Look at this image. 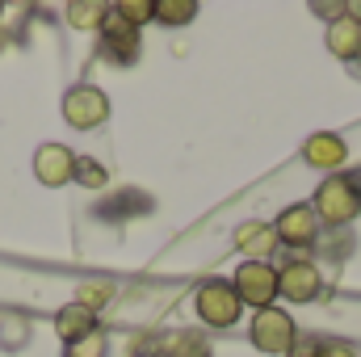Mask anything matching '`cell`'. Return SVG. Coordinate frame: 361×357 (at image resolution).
I'll return each instance as SVG.
<instances>
[{
    "mask_svg": "<svg viewBox=\"0 0 361 357\" xmlns=\"http://www.w3.org/2000/svg\"><path fill=\"white\" fill-rule=\"evenodd\" d=\"M193 17H197V4L193 0H160L156 4V21L160 25H185Z\"/></svg>",
    "mask_w": 361,
    "mask_h": 357,
    "instance_id": "5bb4252c",
    "label": "cell"
},
{
    "mask_svg": "<svg viewBox=\"0 0 361 357\" xmlns=\"http://www.w3.org/2000/svg\"><path fill=\"white\" fill-rule=\"evenodd\" d=\"M235 248H240L248 261H269L273 253H277V231H273V223H244V227L235 231Z\"/></svg>",
    "mask_w": 361,
    "mask_h": 357,
    "instance_id": "8fae6325",
    "label": "cell"
},
{
    "mask_svg": "<svg viewBox=\"0 0 361 357\" xmlns=\"http://www.w3.org/2000/svg\"><path fill=\"white\" fill-rule=\"evenodd\" d=\"M302 160L311 164V169H319V173H336V169H345V160H349V147H345V139L341 135H332V131H319V135H311L307 143H302Z\"/></svg>",
    "mask_w": 361,
    "mask_h": 357,
    "instance_id": "30bf717a",
    "label": "cell"
},
{
    "mask_svg": "<svg viewBox=\"0 0 361 357\" xmlns=\"http://www.w3.org/2000/svg\"><path fill=\"white\" fill-rule=\"evenodd\" d=\"M105 4H68V21L76 25V30H101V21H105Z\"/></svg>",
    "mask_w": 361,
    "mask_h": 357,
    "instance_id": "9a60e30c",
    "label": "cell"
},
{
    "mask_svg": "<svg viewBox=\"0 0 361 357\" xmlns=\"http://www.w3.org/2000/svg\"><path fill=\"white\" fill-rule=\"evenodd\" d=\"M34 177L42 181V185H51V189L76 181V152L63 147V143H42L34 152Z\"/></svg>",
    "mask_w": 361,
    "mask_h": 357,
    "instance_id": "9c48e42d",
    "label": "cell"
},
{
    "mask_svg": "<svg viewBox=\"0 0 361 357\" xmlns=\"http://www.w3.org/2000/svg\"><path fill=\"white\" fill-rule=\"evenodd\" d=\"M169 357H210V345L197 332H180L169 341Z\"/></svg>",
    "mask_w": 361,
    "mask_h": 357,
    "instance_id": "ac0fdd59",
    "label": "cell"
},
{
    "mask_svg": "<svg viewBox=\"0 0 361 357\" xmlns=\"http://www.w3.org/2000/svg\"><path fill=\"white\" fill-rule=\"evenodd\" d=\"M109 349V341H105V332L101 328H92L85 341H76V345H68V357H105Z\"/></svg>",
    "mask_w": 361,
    "mask_h": 357,
    "instance_id": "d6986e66",
    "label": "cell"
},
{
    "mask_svg": "<svg viewBox=\"0 0 361 357\" xmlns=\"http://www.w3.org/2000/svg\"><path fill=\"white\" fill-rule=\"evenodd\" d=\"M294 337H298L294 332V320L281 307H265V311L252 315V345L261 353H290Z\"/></svg>",
    "mask_w": 361,
    "mask_h": 357,
    "instance_id": "8992f818",
    "label": "cell"
},
{
    "mask_svg": "<svg viewBox=\"0 0 361 357\" xmlns=\"http://www.w3.org/2000/svg\"><path fill=\"white\" fill-rule=\"evenodd\" d=\"M193 311H197V320L206 328H231L240 320L244 303H240V294H235V286L227 277H206L193 290Z\"/></svg>",
    "mask_w": 361,
    "mask_h": 357,
    "instance_id": "7a4b0ae2",
    "label": "cell"
},
{
    "mask_svg": "<svg viewBox=\"0 0 361 357\" xmlns=\"http://www.w3.org/2000/svg\"><path fill=\"white\" fill-rule=\"evenodd\" d=\"M319 290H324V277H319L315 261L290 257L286 265L277 269V294H281V298H290V303H315Z\"/></svg>",
    "mask_w": 361,
    "mask_h": 357,
    "instance_id": "5b68a950",
    "label": "cell"
},
{
    "mask_svg": "<svg viewBox=\"0 0 361 357\" xmlns=\"http://www.w3.org/2000/svg\"><path fill=\"white\" fill-rule=\"evenodd\" d=\"M328 51L345 63H357L361 59V25L353 17H336L328 25Z\"/></svg>",
    "mask_w": 361,
    "mask_h": 357,
    "instance_id": "7c38bea8",
    "label": "cell"
},
{
    "mask_svg": "<svg viewBox=\"0 0 361 357\" xmlns=\"http://www.w3.org/2000/svg\"><path fill=\"white\" fill-rule=\"evenodd\" d=\"M92 328H97V315L92 311H85V307H63L59 315H55V332H59V341L63 345H76V341H85Z\"/></svg>",
    "mask_w": 361,
    "mask_h": 357,
    "instance_id": "4fadbf2b",
    "label": "cell"
},
{
    "mask_svg": "<svg viewBox=\"0 0 361 357\" xmlns=\"http://www.w3.org/2000/svg\"><path fill=\"white\" fill-rule=\"evenodd\" d=\"M353 181H357V189H361V169H357V173H353Z\"/></svg>",
    "mask_w": 361,
    "mask_h": 357,
    "instance_id": "cb8c5ba5",
    "label": "cell"
},
{
    "mask_svg": "<svg viewBox=\"0 0 361 357\" xmlns=\"http://www.w3.org/2000/svg\"><path fill=\"white\" fill-rule=\"evenodd\" d=\"M319 341H324V337H294V345H290V353L286 357H315Z\"/></svg>",
    "mask_w": 361,
    "mask_h": 357,
    "instance_id": "44dd1931",
    "label": "cell"
},
{
    "mask_svg": "<svg viewBox=\"0 0 361 357\" xmlns=\"http://www.w3.org/2000/svg\"><path fill=\"white\" fill-rule=\"evenodd\" d=\"M109 298H114V286H109V282H85L80 294H76V307H85V311L97 315V307H105Z\"/></svg>",
    "mask_w": 361,
    "mask_h": 357,
    "instance_id": "2e32d148",
    "label": "cell"
},
{
    "mask_svg": "<svg viewBox=\"0 0 361 357\" xmlns=\"http://www.w3.org/2000/svg\"><path fill=\"white\" fill-rule=\"evenodd\" d=\"M315 357H357L345 341H319V349H315Z\"/></svg>",
    "mask_w": 361,
    "mask_h": 357,
    "instance_id": "7402d4cb",
    "label": "cell"
},
{
    "mask_svg": "<svg viewBox=\"0 0 361 357\" xmlns=\"http://www.w3.org/2000/svg\"><path fill=\"white\" fill-rule=\"evenodd\" d=\"M345 17H353V21L361 25V4H345Z\"/></svg>",
    "mask_w": 361,
    "mask_h": 357,
    "instance_id": "603a6c76",
    "label": "cell"
},
{
    "mask_svg": "<svg viewBox=\"0 0 361 357\" xmlns=\"http://www.w3.org/2000/svg\"><path fill=\"white\" fill-rule=\"evenodd\" d=\"M114 13H118L126 25H135V30H139L143 21H152V17H156V4H152V0H122V4H114Z\"/></svg>",
    "mask_w": 361,
    "mask_h": 357,
    "instance_id": "e0dca14e",
    "label": "cell"
},
{
    "mask_svg": "<svg viewBox=\"0 0 361 357\" xmlns=\"http://www.w3.org/2000/svg\"><path fill=\"white\" fill-rule=\"evenodd\" d=\"M319 214L307 206V202H298V206H286L281 214H277V223H273V231H277V244H286V248H294V253H307V248H315L319 244Z\"/></svg>",
    "mask_w": 361,
    "mask_h": 357,
    "instance_id": "3957f363",
    "label": "cell"
},
{
    "mask_svg": "<svg viewBox=\"0 0 361 357\" xmlns=\"http://www.w3.org/2000/svg\"><path fill=\"white\" fill-rule=\"evenodd\" d=\"M231 286H235L240 303L265 311V307H273V298H277V269L269 261H244V265L235 269Z\"/></svg>",
    "mask_w": 361,
    "mask_h": 357,
    "instance_id": "277c9868",
    "label": "cell"
},
{
    "mask_svg": "<svg viewBox=\"0 0 361 357\" xmlns=\"http://www.w3.org/2000/svg\"><path fill=\"white\" fill-rule=\"evenodd\" d=\"M101 55H105L109 63H135V59H139V30L126 25L114 8H109L105 21H101Z\"/></svg>",
    "mask_w": 361,
    "mask_h": 357,
    "instance_id": "ba28073f",
    "label": "cell"
},
{
    "mask_svg": "<svg viewBox=\"0 0 361 357\" xmlns=\"http://www.w3.org/2000/svg\"><path fill=\"white\" fill-rule=\"evenodd\" d=\"M76 181H85L89 189H105V169H101L97 160H85V156H76Z\"/></svg>",
    "mask_w": 361,
    "mask_h": 357,
    "instance_id": "ffe728a7",
    "label": "cell"
},
{
    "mask_svg": "<svg viewBox=\"0 0 361 357\" xmlns=\"http://www.w3.org/2000/svg\"><path fill=\"white\" fill-rule=\"evenodd\" d=\"M63 118L76 131H92V126H101L109 118V97L101 89H92V85H76L63 97Z\"/></svg>",
    "mask_w": 361,
    "mask_h": 357,
    "instance_id": "52a82bcc",
    "label": "cell"
},
{
    "mask_svg": "<svg viewBox=\"0 0 361 357\" xmlns=\"http://www.w3.org/2000/svg\"><path fill=\"white\" fill-rule=\"evenodd\" d=\"M311 210H315V214H319V223H324V227H332V231L349 227V223L361 214L357 181L349 177V173H332V177H324V181H319V189H315Z\"/></svg>",
    "mask_w": 361,
    "mask_h": 357,
    "instance_id": "6da1fadb",
    "label": "cell"
}]
</instances>
